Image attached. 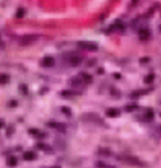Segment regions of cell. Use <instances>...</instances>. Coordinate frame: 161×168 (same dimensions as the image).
<instances>
[{
	"label": "cell",
	"mask_w": 161,
	"mask_h": 168,
	"mask_svg": "<svg viewBox=\"0 0 161 168\" xmlns=\"http://www.w3.org/2000/svg\"><path fill=\"white\" fill-rule=\"evenodd\" d=\"M37 148H40V150H43V152H47V153L52 152V147H49L47 144H43V142H38V144H37Z\"/></svg>",
	"instance_id": "cell-14"
},
{
	"label": "cell",
	"mask_w": 161,
	"mask_h": 168,
	"mask_svg": "<svg viewBox=\"0 0 161 168\" xmlns=\"http://www.w3.org/2000/svg\"><path fill=\"white\" fill-rule=\"evenodd\" d=\"M149 62V58H141L140 59V64H148Z\"/></svg>",
	"instance_id": "cell-25"
},
{
	"label": "cell",
	"mask_w": 161,
	"mask_h": 168,
	"mask_svg": "<svg viewBox=\"0 0 161 168\" xmlns=\"http://www.w3.org/2000/svg\"><path fill=\"white\" fill-rule=\"evenodd\" d=\"M78 45L82 50H88V52H96L97 50V44L91 43V41H78Z\"/></svg>",
	"instance_id": "cell-4"
},
{
	"label": "cell",
	"mask_w": 161,
	"mask_h": 168,
	"mask_svg": "<svg viewBox=\"0 0 161 168\" xmlns=\"http://www.w3.org/2000/svg\"><path fill=\"white\" fill-rule=\"evenodd\" d=\"M37 40H38V35H35V34L23 35V36L20 38V45H22V47H27V45L34 44Z\"/></svg>",
	"instance_id": "cell-3"
},
{
	"label": "cell",
	"mask_w": 161,
	"mask_h": 168,
	"mask_svg": "<svg viewBox=\"0 0 161 168\" xmlns=\"http://www.w3.org/2000/svg\"><path fill=\"white\" fill-rule=\"evenodd\" d=\"M135 109H137V106H135V105H128V106H126V111L128 112H132V111H135Z\"/></svg>",
	"instance_id": "cell-23"
},
{
	"label": "cell",
	"mask_w": 161,
	"mask_h": 168,
	"mask_svg": "<svg viewBox=\"0 0 161 168\" xmlns=\"http://www.w3.org/2000/svg\"><path fill=\"white\" fill-rule=\"evenodd\" d=\"M82 61H84V58H82V56H79V55H70L69 65H70V67H76V65H79Z\"/></svg>",
	"instance_id": "cell-6"
},
{
	"label": "cell",
	"mask_w": 161,
	"mask_h": 168,
	"mask_svg": "<svg viewBox=\"0 0 161 168\" xmlns=\"http://www.w3.org/2000/svg\"><path fill=\"white\" fill-rule=\"evenodd\" d=\"M111 92L114 94L113 97H115V99H117V97H120V91H115V90H113V91H111Z\"/></svg>",
	"instance_id": "cell-26"
},
{
	"label": "cell",
	"mask_w": 161,
	"mask_h": 168,
	"mask_svg": "<svg viewBox=\"0 0 161 168\" xmlns=\"http://www.w3.org/2000/svg\"><path fill=\"white\" fill-rule=\"evenodd\" d=\"M29 135L31 136H35V138H46L47 136L46 132H41L38 129H29Z\"/></svg>",
	"instance_id": "cell-9"
},
{
	"label": "cell",
	"mask_w": 161,
	"mask_h": 168,
	"mask_svg": "<svg viewBox=\"0 0 161 168\" xmlns=\"http://www.w3.org/2000/svg\"><path fill=\"white\" fill-rule=\"evenodd\" d=\"M24 14H26V11H24L23 8H18V9H17V17H18V18H20V17H23Z\"/></svg>",
	"instance_id": "cell-22"
},
{
	"label": "cell",
	"mask_w": 161,
	"mask_h": 168,
	"mask_svg": "<svg viewBox=\"0 0 161 168\" xmlns=\"http://www.w3.org/2000/svg\"><path fill=\"white\" fill-rule=\"evenodd\" d=\"M50 168H59V167H50Z\"/></svg>",
	"instance_id": "cell-27"
},
{
	"label": "cell",
	"mask_w": 161,
	"mask_h": 168,
	"mask_svg": "<svg viewBox=\"0 0 161 168\" xmlns=\"http://www.w3.org/2000/svg\"><path fill=\"white\" fill-rule=\"evenodd\" d=\"M138 34H140V40H141V41H148V40L150 38V30L148 29V27L140 29V32H138Z\"/></svg>",
	"instance_id": "cell-8"
},
{
	"label": "cell",
	"mask_w": 161,
	"mask_h": 168,
	"mask_svg": "<svg viewBox=\"0 0 161 168\" xmlns=\"http://www.w3.org/2000/svg\"><path fill=\"white\" fill-rule=\"evenodd\" d=\"M79 120L80 121H85V123H93V124H99V126H105V123L102 121V118H100L97 114H93V112L80 114Z\"/></svg>",
	"instance_id": "cell-1"
},
{
	"label": "cell",
	"mask_w": 161,
	"mask_h": 168,
	"mask_svg": "<svg viewBox=\"0 0 161 168\" xmlns=\"http://www.w3.org/2000/svg\"><path fill=\"white\" fill-rule=\"evenodd\" d=\"M55 147L59 148V150H66V148H67L66 142H64V141H61V139H55Z\"/></svg>",
	"instance_id": "cell-16"
},
{
	"label": "cell",
	"mask_w": 161,
	"mask_h": 168,
	"mask_svg": "<svg viewBox=\"0 0 161 168\" xmlns=\"http://www.w3.org/2000/svg\"><path fill=\"white\" fill-rule=\"evenodd\" d=\"M41 65H43V67H46V68L53 67V65H55V59H53L52 56H44V58H43V61H41Z\"/></svg>",
	"instance_id": "cell-7"
},
{
	"label": "cell",
	"mask_w": 161,
	"mask_h": 168,
	"mask_svg": "<svg viewBox=\"0 0 161 168\" xmlns=\"http://www.w3.org/2000/svg\"><path fill=\"white\" fill-rule=\"evenodd\" d=\"M47 127H53V129H56L58 132H61V133H64L66 130H67V126L62 123H56V121H49L47 123Z\"/></svg>",
	"instance_id": "cell-5"
},
{
	"label": "cell",
	"mask_w": 161,
	"mask_h": 168,
	"mask_svg": "<svg viewBox=\"0 0 161 168\" xmlns=\"http://www.w3.org/2000/svg\"><path fill=\"white\" fill-rule=\"evenodd\" d=\"M23 157H24V161H35L37 159V155H35V152H32V150H27V152L23 153Z\"/></svg>",
	"instance_id": "cell-10"
},
{
	"label": "cell",
	"mask_w": 161,
	"mask_h": 168,
	"mask_svg": "<svg viewBox=\"0 0 161 168\" xmlns=\"http://www.w3.org/2000/svg\"><path fill=\"white\" fill-rule=\"evenodd\" d=\"M120 115V111L115 109V108H110L106 109V117H119Z\"/></svg>",
	"instance_id": "cell-12"
},
{
	"label": "cell",
	"mask_w": 161,
	"mask_h": 168,
	"mask_svg": "<svg viewBox=\"0 0 161 168\" xmlns=\"http://www.w3.org/2000/svg\"><path fill=\"white\" fill-rule=\"evenodd\" d=\"M99 153L100 155H105V156H113V152L110 148H99Z\"/></svg>",
	"instance_id": "cell-17"
},
{
	"label": "cell",
	"mask_w": 161,
	"mask_h": 168,
	"mask_svg": "<svg viewBox=\"0 0 161 168\" xmlns=\"http://www.w3.org/2000/svg\"><path fill=\"white\" fill-rule=\"evenodd\" d=\"M61 111L64 112V114H66V115H69V117H70V115H71V111H69V109H67V108H62V109H61Z\"/></svg>",
	"instance_id": "cell-24"
},
{
	"label": "cell",
	"mask_w": 161,
	"mask_h": 168,
	"mask_svg": "<svg viewBox=\"0 0 161 168\" xmlns=\"http://www.w3.org/2000/svg\"><path fill=\"white\" fill-rule=\"evenodd\" d=\"M160 30H161V26H160Z\"/></svg>",
	"instance_id": "cell-28"
},
{
	"label": "cell",
	"mask_w": 161,
	"mask_h": 168,
	"mask_svg": "<svg viewBox=\"0 0 161 168\" xmlns=\"http://www.w3.org/2000/svg\"><path fill=\"white\" fill-rule=\"evenodd\" d=\"M154 79H155V76L150 73V74H148V76H146V79H144V80H146V83H152V82H154Z\"/></svg>",
	"instance_id": "cell-19"
},
{
	"label": "cell",
	"mask_w": 161,
	"mask_h": 168,
	"mask_svg": "<svg viewBox=\"0 0 161 168\" xmlns=\"http://www.w3.org/2000/svg\"><path fill=\"white\" fill-rule=\"evenodd\" d=\"M9 82V76H6V74H2V85H6Z\"/></svg>",
	"instance_id": "cell-21"
},
{
	"label": "cell",
	"mask_w": 161,
	"mask_h": 168,
	"mask_svg": "<svg viewBox=\"0 0 161 168\" xmlns=\"http://www.w3.org/2000/svg\"><path fill=\"white\" fill-rule=\"evenodd\" d=\"M141 118H143L144 121H150V120L154 118V111H152V109H148V111L143 114V117H141Z\"/></svg>",
	"instance_id": "cell-13"
},
{
	"label": "cell",
	"mask_w": 161,
	"mask_h": 168,
	"mask_svg": "<svg viewBox=\"0 0 161 168\" xmlns=\"http://www.w3.org/2000/svg\"><path fill=\"white\" fill-rule=\"evenodd\" d=\"M6 164H8V167H11V168L15 167V165H17V159H15V156H8Z\"/></svg>",
	"instance_id": "cell-15"
},
{
	"label": "cell",
	"mask_w": 161,
	"mask_h": 168,
	"mask_svg": "<svg viewBox=\"0 0 161 168\" xmlns=\"http://www.w3.org/2000/svg\"><path fill=\"white\" fill-rule=\"evenodd\" d=\"M61 96H62L64 99H70V97H73V92H71V91H62Z\"/></svg>",
	"instance_id": "cell-18"
},
{
	"label": "cell",
	"mask_w": 161,
	"mask_h": 168,
	"mask_svg": "<svg viewBox=\"0 0 161 168\" xmlns=\"http://www.w3.org/2000/svg\"><path fill=\"white\" fill-rule=\"evenodd\" d=\"M117 157H119V156H117ZM119 159H120V161H123V162H126V164H129V165H135V167H144V165H146V164H144V162H141L137 156H120Z\"/></svg>",
	"instance_id": "cell-2"
},
{
	"label": "cell",
	"mask_w": 161,
	"mask_h": 168,
	"mask_svg": "<svg viewBox=\"0 0 161 168\" xmlns=\"http://www.w3.org/2000/svg\"><path fill=\"white\" fill-rule=\"evenodd\" d=\"M79 77H80V80H82L85 85H90V83L93 82V77L90 76V74H87V73H80Z\"/></svg>",
	"instance_id": "cell-11"
},
{
	"label": "cell",
	"mask_w": 161,
	"mask_h": 168,
	"mask_svg": "<svg viewBox=\"0 0 161 168\" xmlns=\"http://www.w3.org/2000/svg\"><path fill=\"white\" fill-rule=\"evenodd\" d=\"M96 165H97L99 168H114L113 165H108V164H104V162H97Z\"/></svg>",
	"instance_id": "cell-20"
}]
</instances>
